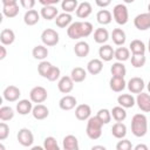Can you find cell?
I'll use <instances>...</instances> for the list:
<instances>
[{"mask_svg": "<svg viewBox=\"0 0 150 150\" xmlns=\"http://www.w3.org/2000/svg\"><path fill=\"white\" fill-rule=\"evenodd\" d=\"M94 30V27L88 21H75L67 28V35L71 40H79L89 36Z\"/></svg>", "mask_w": 150, "mask_h": 150, "instance_id": "1", "label": "cell"}, {"mask_svg": "<svg viewBox=\"0 0 150 150\" xmlns=\"http://www.w3.org/2000/svg\"><path fill=\"white\" fill-rule=\"evenodd\" d=\"M131 132L136 137H143L148 132V118L144 114H136L131 118Z\"/></svg>", "mask_w": 150, "mask_h": 150, "instance_id": "2", "label": "cell"}, {"mask_svg": "<svg viewBox=\"0 0 150 150\" xmlns=\"http://www.w3.org/2000/svg\"><path fill=\"white\" fill-rule=\"evenodd\" d=\"M102 127H103V123L100 121L97 116H90L88 118L87 128H86L87 136L93 141L98 139L102 136Z\"/></svg>", "mask_w": 150, "mask_h": 150, "instance_id": "3", "label": "cell"}, {"mask_svg": "<svg viewBox=\"0 0 150 150\" xmlns=\"http://www.w3.org/2000/svg\"><path fill=\"white\" fill-rule=\"evenodd\" d=\"M112 18L116 21V23L123 26L129 21V12L125 5L123 4H117L112 8Z\"/></svg>", "mask_w": 150, "mask_h": 150, "instance_id": "4", "label": "cell"}, {"mask_svg": "<svg viewBox=\"0 0 150 150\" xmlns=\"http://www.w3.org/2000/svg\"><path fill=\"white\" fill-rule=\"evenodd\" d=\"M59 33L53 28H46L41 33V41L47 47H53L59 43Z\"/></svg>", "mask_w": 150, "mask_h": 150, "instance_id": "5", "label": "cell"}, {"mask_svg": "<svg viewBox=\"0 0 150 150\" xmlns=\"http://www.w3.org/2000/svg\"><path fill=\"white\" fill-rule=\"evenodd\" d=\"M48 97V93L47 89L42 86H36L34 88H32V90L29 91V100L33 103H43Z\"/></svg>", "mask_w": 150, "mask_h": 150, "instance_id": "6", "label": "cell"}, {"mask_svg": "<svg viewBox=\"0 0 150 150\" xmlns=\"http://www.w3.org/2000/svg\"><path fill=\"white\" fill-rule=\"evenodd\" d=\"M16 138H18V142L22 145V146H26V148H29L32 146L33 142H34V135L33 132L27 129V128H21L16 135Z\"/></svg>", "mask_w": 150, "mask_h": 150, "instance_id": "7", "label": "cell"}, {"mask_svg": "<svg viewBox=\"0 0 150 150\" xmlns=\"http://www.w3.org/2000/svg\"><path fill=\"white\" fill-rule=\"evenodd\" d=\"M134 25L138 30H146L150 28V13H141L135 16Z\"/></svg>", "mask_w": 150, "mask_h": 150, "instance_id": "8", "label": "cell"}, {"mask_svg": "<svg viewBox=\"0 0 150 150\" xmlns=\"http://www.w3.org/2000/svg\"><path fill=\"white\" fill-rule=\"evenodd\" d=\"M127 87H128V89L131 94H139V93L143 91V89L145 87V83H144V80L142 77L135 76V77H131L128 81Z\"/></svg>", "mask_w": 150, "mask_h": 150, "instance_id": "9", "label": "cell"}, {"mask_svg": "<svg viewBox=\"0 0 150 150\" xmlns=\"http://www.w3.org/2000/svg\"><path fill=\"white\" fill-rule=\"evenodd\" d=\"M2 96L7 102H16L21 96V91L16 86H7L2 91Z\"/></svg>", "mask_w": 150, "mask_h": 150, "instance_id": "10", "label": "cell"}, {"mask_svg": "<svg viewBox=\"0 0 150 150\" xmlns=\"http://www.w3.org/2000/svg\"><path fill=\"white\" fill-rule=\"evenodd\" d=\"M74 81L70 76H62L59 79L57 82V88L62 94H69L73 89H74Z\"/></svg>", "mask_w": 150, "mask_h": 150, "instance_id": "11", "label": "cell"}, {"mask_svg": "<svg viewBox=\"0 0 150 150\" xmlns=\"http://www.w3.org/2000/svg\"><path fill=\"white\" fill-rule=\"evenodd\" d=\"M136 104L143 112H150V94L143 91L137 94Z\"/></svg>", "mask_w": 150, "mask_h": 150, "instance_id": "12", "label": "cell"}, {"mask_svg": "<svg viewBox=\"0 0 150 150\" xmlns=\"http://www.w3.org/2000/svg\"><path fill=\"white\" fill-rule=\"evenodd\" d=\"M91 116V108L90 105L83 103L79 104L75 108V117L79 121H88V118Z\"/></svg>", "mask_w": 150, "mask_h": 150, "instance_id": "13", "label": "cell"}, {"mask_svg": "<svg viewBox=\"0 0 150 150\" xmlns=\"http://www.w3.org/2000/svg\"><path fill=\"white\" fill-rule=\"evenodd\" d=\"M76 105H77V101H76V98H75L74 96H71V95H64V96H63L62 98H60V101H59V107H60V109H62V110H64V111L71 110V109H74Z\"/></svg>", "mask_w": 150, "mask_h": 150, "instance_id": "14", "label": "cell"}, {"mask_svg": "<svg viewBox=\"0 0 150 150\" xmlns=\"http://www.w3.org/2000/svg\"><path fill=\"white\" fill-rule=\"evenodd\" d=\"M98 56L102 61L109 62L115 57V50L110 45H102L98 49Z\"/></svg>", "mask_w": 150, "mask_h": 150, "instance_id": "15", "label": "cell"}, {"mask_svg": "<svg viewBox=\"0 0 150 150\" xmlns=\"http://www.w3.org/2000/svg\"><path fill=\"white\" fill-rule=\"evenodd\" d=\"M32 115H33V117H34L35 120L41 121V120H45V118L48 117V115H49V110H48V108H47L45 104H42V103H38L36 105L33 107Z\"/></svg>", "mask_w": 150, "mask_h": 150, "instance_id": "16", "label": "cell"}, {"mask_svg": "<svg viewBox=\"0 0 150 150\" xmlns=\"http://www.w3.org/2000/svg\"><path fill=\"white\" fill-rule=\"evenodd\" d=\"M109 87L112 91L115 93H121L122 90H124V88L127 87V82L124 80V77H117V76H111L110 81H109Z\"/></svg>", "mask_w": 150, "mask_h": 150, "instance_id": "17", "label": "cell"}, {"mask_svg": "<svg viewBox=\"0 0 150 150\" xmlns=\"http://www.w3.org/2000/svg\"><path fill=\"white\" fill-rule=\"evenodd\" d=\"M75 12H76V16H77V18H80V19H86V18H88V16L91 14L93 7H91L90 2L84 1V2L79 4V6H77V8H76Z\"/></svg>", "mask_w": 150, "mask_h": 150, "instance_id": "18", "label": "cell"}, {"mask_svg": "<svg viewBox=\"0 0 150 150\" xmlns=\"http://www.w3.org/2000/svg\"><path fill=\"white\" fill-rule=\"evenodd\" d=\"M103 69V62L101 59H91L87 63V71L91 75H97Z\"/></svg>", "mask_w": 150, "mask_h": 150, "instance_id": "19", "label": "cell"}, {"mask_svg": "<svg viewBox=\"0 0 150 150\" xmlns=\"http://www.w3.org/2000/svg\"><path fill=\"white\" fill-rule=\"evenodd\" d=\"M16 111L20 114V115H28L29 112H32L33 110V102L30 100H20L18 103H16V107H15Z\"/></svg>", "mask_w": 150, "mask_h": 150, "instance_id": "20", "label": "cell"}, {"mask_svg": "<svg viewBox=\"0 0 150 150\" xmlns=\"http://www.w3.org/2000/svg\"><path fill=\"white\" fill-rule=\"evenodd\" d=\"M40 13L35 9H28L25 15H23V22L27 25V26H34L39 22L40 20Z\"/></svg>", "mask_w": 150, "mask_h": 150, "instance_id": "21", "label": "cell"}, {"mask_svg": "<svg viewBox=\"0 0 150 150\" xmlns=\"http://www.w3.org/2000/svg\"><path fill=\"white\" fill-rule=\"evenodd\" d=\"M73 22V16L70 13H61L55 18V23L60 28H68L69 25Z\"/></svg>", "mask_w": 150, "mask_h": 150, "instance_id": "22", "label": "cell"}, {"mask_svg": "<svg viewBox=\"0 0 150 150\" xmlns=\"http://www.w3.org/2000/svg\"><path fill=\"white\" fill-rule=\"evenodd\" d=\"M0 41L1 45L11 46L15 41V33L9 28H4L0 33Z\"/></svg>", "mask_w": 150, "mask_h": 150, "instance_id": "23", "label": "cell"}, {"mask_svg": "<svg viewBox=\"0 0 150 150\" xmlns=\"http://www.w3.org/2000/svg\"><path fill=\"white\" fill-rule=\"evenodd\" d=\"M117 103L118 105L123 107V108H132L136 103V98L131 95V94H121L117 97Z\"/></svg>", "mask_w": 150, "mask_h": 150, "instance_id": "24", "label": "cell"}, {"mask_svg": "<svg viewBox=\"0 0 150 150\" xmlns=\"http://www.w3.org/2000/svg\"><path fill=\"white\" fill-rule=\"evenodd\" d=\"M62 146L64 150H79V139L74 135H67L63 137Z\"/></svg>", "mask_w": 150, "mask_h": 150, "instance_id": "25", "label": "cell"}, {"mask_svg": "<svg viewBox=\"0 0 150 150\" xmlns=\"http://www.w3.org/2000/svg\"><path fill=\"white\" fill-rule=\"evenodd\" d=\"M111 40L116 46H123L127 40L125 32L122 28H115L111 32Z\"/></svg>", "mask_w": 150, "mask_h": 150, "instance_id": "26", "label": "cell"}, {"mask_svg": "<svg viewBox=\"0 0 150 150\" xmlns=\"http://www.w3.org/2000/svg\"><path fill=\"white\" fill-rule=\"evenodd\" d=\"M89 52H90V47L89 43L86 41H79L74 46V53L79 57H86L89 54Z\"/></svg>", "mask_w": 150, "mask_h": 150, "instance_id": "27", "label": "cell"}, {"mask_svg": "<svg viewBox=\"0 0 150 150\" xmlns=\"http://www.w3.org/2000/svg\"><path fill=\"white\" fill-rule=\"evenodd\" d=\"M40 15L45 19V20H53L59 15L57 8L55 6H42L41 11H40Z\"/></svg>", "mask_w": 150, "mask_h": 150, "instance_id": "28", "label": "cell"}, {"mask_svg": "<svg viewBox=\"0 0 150 150\" xmlns=\"http://www.w3.org/2000/svg\"><path fill=\"white\" fill-rule=\"evenodd\" d=\"M109 40V32L101 27V28H96L95 32H94V41L96 43H100V45H104L107 41Z\"/></svg>", "mask_w": 150, "mask_h": 150, "instance_id": "29", "label": "cell"}, {"mask_svg": "<svg viewBox=\"0 0 150 150\" xmlns=\"http://www.w3.org/2000/svg\"><path fill=\"white\" fill-rule=\"evenodd\" d=\"M111 134L115 138H124L127 135V125L123 122H116L111 128Z\"/></svg>", "mask_w": 150, "mask_h": 150, "instance_id": "30", "label": "cell"}, {"mask_svg": "<svg viewBox=\"0 0 150 150\" xmlns=\"http://www.w3.org/2000/svg\"><path fill=\"white\" fill-rule=\"evenodd\" d=\"M96 20L100 25H109L112 20V14L108 11V9H100L96 14Z\"/></svg>", "mask_w": 150, "mask_h": 150, "instance_id": "31", "label": "cell"}, {"mask_svg": "<svg viewBox=\"0 0 150 150\" xmlns=\"http://www.w3.org/2000/svg\"><path fill=\"white\" fill-rule=\"evenodd\" d=\"M32 55L34 59L36 60H40V61H43L47 56H48V49L45 45H38L33 48L32 50Z\"/></svg>", "mask_w": 150, "mask_h": 150, "instance_id": "32", "label": "cell"}, {"mask_svg": "<svg viewBox=\"0 0 150 150\" xmlns=\"http://www.w3.org/2000/svg\"><path fill=\"white\" fill-rule=\"evenodd\" d=\"M70 77L73 79V81L75 83H80V82H83L87 77V71L82 68V67H75L71 69V73H70Z\"/></svg>", "mask_w": 150, "mask_h": 150, "instance_id": "33", "label": "cell"}, {"mask_svg": "<svg viewBox=\"0 0 150 150\" xmlns=\"http://www.w3.org/2000/svg\"><path fill=\"white\" fill-rule=\"evenodd\" d=\"M129 49L131 52V54H145V45L143 41L135 39L130 42L129 45Z\"/></svg>", "mask_w": 150, "mask_h": 150, "instance_id": "34", "label": "cell"}, {"mask_svg": "<svg viewBox=\"0 0 150 150\" xmlns=\"http://www.w3.org/2000/svg\"><path fill=\"white\" fill-rule=\"evenodd\" d=\"M110 73L112 76H117V77H124L127 74V69L125 66L123 64V62H114L112 66L110 67Z\"/></svg>", "mask_w": 150, "mask_h": 150, "instance_id": "35", "label": "cell"}, {"mask_svg": "<svg viewBox=\"0 0 150 150\" xmlns=\"http://www.w3.org/2000/svg\"><path fill=\"white\" fill-rule=\"evenodd\" d=\"M130 57V49L123 46H120L116 50H115V59L120 62H124L127 60H129Z\"/></svg>", "mask_w": 150, "mask_h": 150, "instance_id": "36", "label": "cell"}, {"mask_svg": "<svg viewBox=\"0 0 150 150\" xmlns=\"http://www.w3.org/2000/svg\"><path fill=\"white\" fill-rule=\"evenodd\" d=\"M111 116H112V118H114L116 122H123V121L127 118L125 108H123V107H121V105L114 107L112 110H111Z\"/></svg>", "mask_w": 150, "mask_h": 150, "instance_id": "37", "label": "cell"}, {"mask_svg": "<svg viewBox=\"0 0 150 150\" xmlns=\"http://www.w3.org/2000/svg\"><path fill=\"white\" fill-rule=\"evenodd\" d=\"M19 6L18 4L15 5H7V6H2V14L6 18H15L19 14Z\"/></svg>", "mask_w": 150, "mask_h": 150, "instance_id": "38", "label": "cell"}, {"mask_svg": "<svg viewBox=\"0 0 150 150\" xmlns=\"http://www.w3.org/2000/svg\"><path fill=\"white\" fill-rule=\"evenodd\" d=\"M146 62L145 54H132L131 55V66L134 68H142Z\"/></svg>", "mask_w": 150, "mask_h": 150, "instance_id": "39", "label": "cell"}, {"mask_svg": "<svg viewBox=\"0 0 150 150\" xmlns=\"http://www.w3.org/2000/svg\"><path fill=\"white\" fill-rule=\"evenodd\" d=\"M14 117V110L12 107L2 105L0 108V120L1 121H11Z\"/></svg>", "mask_w": 150, "mask_h": 150, "instance_id": "40", "label": "cell"}, {"mask_svg": "<svg viewBox=\"0 0 150 150\" xmlns=\"http://www.w3.org/2000/svg\"><path fill=\"white\" fill-rule=\"evenodd\" d=\"M77 6H79L77 0H62L61 1V8L66 13H73L74 11H76Z\"/></svg>", "mask_w": 150, "mask_h": 150, "instance_id": "41", "label": "cell"}, {"mask_svg": "<svg viewBox=\"0 0 150 150\" xmlns=\"http://www.w3.org/2000/svg\"><path fill=\"white\" fill-rule=\"evenodd\" d=\"M52 67H53V64H52L50 62L43 60V61H41V62L39 63V66H38V71H39V74H40L42 77L47 79V76H48V74H49Z\"/></svg>", "mask_w": 150, "mask_h": 150, "instance_id": "42", "label": "cell"}, {"mask_svg": "<svg viewBox=\"0 0 150 150\" xmlns=\"http://www.w3.org/2000/svg\"><path fill=\"white\" fill-rule=\"evenodd\" d=\"M43 149L46 150H59V144L56 142V138L53 136H48L43 139Z\"/></svg>", "mask_w": 150, "mask_h": 150, "instance_id": "43", "label": "cell"}, {"mask_svg": "<svg viewBox=\"0 0 150 150\" xmlns=\"http://www.w3.org/2000/svg\"><path fill=\"white\" fill-rule=\"evenodd\" d=\"M96 116L100 118V121H101L103 124H108V123L111 121V117H112V116H111V111L108 110V109H105V108L100 109V110L97 111Z\"/></svg>", "mask_w": 150, "mask_h": 150, "instance_id": "44", "label": "cell"}, {"mask_svg": "<svg viewBox=\"0 0 150 150\" xmlns=\"http://www.w3.org/2000/svg\"><path fill=\"white\" fill-rule=\"evenodd\" d=\"M60 75H61L60 68L56 67V66H53L52 69H50V71H49V74H48V76H47V80L54 82V81H56V80L60 79Z\"/></svg>", "mask_w": 150, "mask_h": 150, "instance_id": "45", "label": "cell"}, {"mask_svg": "<svg viewBox=\"0 0 150 150\" xmlns=\"http://www.w3.org/2000/svg\"><path fill=\"white\" fill-rule=\"evenodd\" d=\"M116 149L117 150H131L132 149V144L129 139L127 138H121V141H118V143L116 144Z\"/></svg>", "mask_w": 150, "mask_h": 150, "instance_id": "46", "label": "cell"}, {"mask_svg": "<svg viewBox=\"0 0 150 150\" xmlns=\"http://www.w3.org/2000/svg\"><path fill=\"white\" fill-rule=\"evenodd\" d=\"M9 135V127L5 121L0 123V141H5Z\"/></svg>", "mask_w": 150, "mask_h": 150, "instance_id": "47", "label": "cell"}, {"mask_svg": "<svg viewBox=\"0 0 150 150\" xmlns=\"http://www.w3.org/2000/svg\"><path fill=\"white\" fill-rule=\"evenodd\" d=\"M36 0H20V5L25 8V9H33V7L35 6Z\"/></svg>", "mask_w": 150, "mask_h": 150, "instance_id": "48", "label": "cell"}, {"mask_svg": "<svg viewBox=\"0 0 150 150\" xmlns=\"http://www.w3.org/2000/svg\"><path fill=\"white\" fill-rule=\"evenodd\" d=\"M62 0H39V2L42 5V6H54L59 2H61Z\"/></svg>", "mask_w": 150, "mask_h": 150, "instance_id": "49", "label": "cell"}, {"mask_svg": "<svg viewBox=\"0 0 150 150\" xmlns=\"http://www.w3.org/2000/svg\"><path fill=\"white\" fill-rule=\"evenodd\" d=\"M95 4L101 8H105L111 4V0H95Z\"/></svg>", "mask_w": 150, "mask_h": 150, "instance_id": "50", "label": "cell"}, {"mask_svg": "<svg viewBox=\"0 0 150 150\" xmlns=\"http://www.w3.org/2000/svg\"><path fill=\"white\" fill-rule=\"evenodd\" d=\"M7 55V50H6V46L5 45H1L0 46V60H4Z\"/></svg>", "mask_w": 150, "mask_h": 150, "instance_id": "51", "label": "cell"}, {"mask_svg": "<svg viewBox=\"0 0 150 150\" xmlns=\"http://www.w3.org/2000/svg\"><path fill=\"white\" fill-rule=\"evenodd\" d=\"M2 6H7V5H15L18 2V0H1Z\"/></svg>", "mask_w": 150, "mask_h": 150, "instance_id": "52", "label": "cell"}, {"mask_svg": "<svg viewBox=\"0 0 150 150\" xmlns=\"http://www.w3.org/2000/svg\"><path fill=\"white\" fill-rule=\"evenodd\" d=\"M134 149H135V150H148L149 148H148V145H145V144H137Z\"/></svg>", "mask_w": 150, "mask_h": 150, "instance_id": "53", "label": "cell"}, {"mask_svg": "<svg viewBox=\"0 0 150 150\" xmlns=\"http://www.w3.org/2000/svg\"><path fill=\"white\" fill-rule=\"evenodd\" d=\"M91 149H93V150H95V149H101V150H105V146H103V145H94V146H91Z\"/></svg>", "mask_w": 150, "mask_h": 150, "instance_id": "54", "label": "cell"}, {"mask_svg": "<svg viewBox=\"0 0 150 150\" xmlns=\"http://www.w3.org/2000/svg\"><path fill=\"white\" fill-rule=\"evenodd\" d=\"M123 1H124L125 4H132V2L135 1V0H123Z\"/></svg>", "mask_w": 150, "mask_h": 150, "instance_id": "55", "label": "cell"}, {"mask_svg": "<svg viewBox=\"0 0 150 150\" xmlns=\"http://www.w3.org/2000/svg\"><path fill=\"white\" fill-rule=\"evenodd\" d=\"M146 88H148V91H149V94H150V81L148 82V86H146Z\"/></svg>", "mask_w": 150, "mask_h": 150, "instance_id": "56", "label": "cell"}, {"mask_svg": "<svg viewBox=\"0 0 150 150\" xmlns=\"http://www.w3.org/2000/svg\"><path fill=\"white\" fill-rule=\"evenodd\" d=\"M148 50H149V53H150V39H149V42H148Z\"/></svg>", "mask_w": 150, "mask_h": 150, "instance_id": "57", "label": "cell"}, {"mask_svg": "<svg viewBox=\"0 0 150 150\" xmlns=\"http://www.w3.org/2000/svg\"><path fill=\"white\" fill-rule=\"evenodd\" d=\"M148 12L150 13V2H149V5H148Z\"/></svg>", "mask_w": 150, "mask_h": 150, "instance_id": "58", "label": "cell"}]
</instances>
